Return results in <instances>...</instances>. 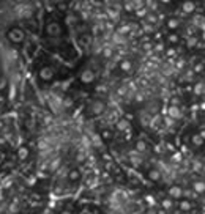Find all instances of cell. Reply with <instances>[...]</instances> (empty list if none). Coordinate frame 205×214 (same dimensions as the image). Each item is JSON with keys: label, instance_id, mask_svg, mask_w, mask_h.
Listing matches in <instances>:
<instances>
[{"label": "cell", "instance_id": "cell-1", "mask_svg": "<svg viewBox=\"0 0 205 214\" xmlns=\"http://www.w3.org/2000/svg\"><path fill=\"white\" fill-rule=\"evenodd\" d=\"M6 38H8V41L13 43V44H21L25 39V33H24V30H21V28H10L8 32H6Z\"/></svg>", "mask_w": 205, "mask_h": 214}, {"label": "cell", "instance_id": "cell-2", "mask_svg": "<svg viewBox=\"0 0 205 214\" xmlns=\"http://www.w3.org/2000/svg\"><path fill=\"white\" fill-rule=\"evenodd\" d=\"M62 33V27H60L59 22H49L46 25V35L51 36V38H55V36H60Z\"/></svg>", "mask_w": 205, "mask_h": 214}, {"label": "cell", "instance_id": "cell-3", "mask_svg": "<svg viewBox=\"0 0 205 214\" xmlns=\"http://www.w3.org/2000/svg\"><path fill=\"white\" fill-rule=\"evenodd\" d=\"M38 76H40V79H41V80H44V82H49V80L54 77V71H52L51 68H48V66H44V68L40 69Z\"/></svg>", "mask_w": 205, "mask_h": 214}, {"label": "cell", "instance_id": "cell-4", "mask_svg": "<svg viewBox=\"0 0 205 214\" xmlns=\"http://www.w3.org/2000/svg\"><path fill=\"white\" fill-rule=\"evenodd\" d=\"M104 107H106V104L101 101H93L92 104H90V112L93 113V115H99V113L104 112Z\"/></svg>", "mask_w": 205, "mask_h": 214}, {"label": "cell", "instance_id": "cell-5", "mask_svg": "<svg viewBox=\"0 0 205 214\" xmlns=\"http://www.w3.org/2000/svg\"><path fill=\"white\" fill-rule=\"evenodd\" d=\"M95 80V72L92 69H84L82 74H80V82L82 83H92Z\"/></svg>", "mask_w": 205, "mask_h": 214}, {"label": "cell", "instance_id": "cell-6", "mask_svg": "<svg viewBox=\"0 0 205 214\" xmlns=\"http://www.w3.org/2000/svg\"><path fill=\"white\" fill-rule=\"evenodd\" d=\"M169 195L172 197V198H180V197L183 195V189H181L180 186H172L169 189Z\"/></svg>", "mask_w": 205, "mask_h": 214}, {"label": "cell", "instance_id": "cell-7", "mask_svg": "<svg viewBox=\"0 0 205 214\" xmlns=\"http://www.w3.org/2000/svg\"><path fill=\"white\" fill-rule=\"evenodd\" d=\"M68 179H69V181H73V183H77L80 179V170H77V169L69 170V172H68Z\"/></svg>", "mask_w": 205, "mask_h": 214}, {"label": "cell", "instance_id": "cell-8", "mask_svg": "<svg viewBox=\"0 0 205 214\" xmlns=\"http://www.w3.org/2000/svg\"><path fill=\"white\" fill-rule=\"evenodd\" d=\"M27 156H29V150H27L25 146H19V150H18V158L21 159V160H24V159H27Z\"/></svg>", "mask_w": 205, "mask_h": 214}, {"label": "cell", "instance_id": "cell-9", "mask_svg": "<svg viewBox=\"0 0 205 214\" xmlns=\"http://www.w3.org/2000/svg\"><path fill=\"white\" fill-rule=\"evenodd\" d=\"M117 129H120V131H126V129H129V123L126 121V120H119L117 121Z\"/></svg>", "mask_w": 205, "mask_h": 214}, {"label": "cell", "instance_id": "cell-10", "mask_svg": "<svg viewBox=\"0 0 205 214\" xmlns=\"http://www.w3.org/2000/svg\"><path fill=\"white\" fill-rule=\"evenodd\" d=\"M148 178L152 179V181H159V179H161L159 170H150V172H148Z\"/></svg>", "mask_w": 205, "mask_h": 214}, {"label": "cell", "instance_id": "cell-11", "mask_svg": "<svg viewBox=\"0 0 205 214\" xmlns=\"http://www.w3.org/2000/svg\"><path fill=\"white\" fill-rule=\"evenodd\" d=\"M194 190H196L197 194L205 192V183H202V181H196V183H194Z\"/></svg>", "mask_w": 205, "mask_h": 214}, {"label": "cell", "instance_id": "cell-12", "mask_svg": "<svg viewBox=\"0 0 205 214\" xmlns=\"http://www.w3.org/2000/svg\"><path fill=\"white\" fill-rule=\"evenodd\" d=\"M202 143H204V137L200 135V134H194V135H193V145L200 146Z\"/></svg>", "mask_w": 205, "mask_h": 214}, {"label": "cell", "instance_id": "cell-13", "mask_svg": "<svg viewBox=\"0 0 205 214\" xmlns=\"http://www.w3.org/2000/svg\"><path fill=\"white\" fill-rule=\"evenodd\" d=\"M169 115L172 116V118H178V116H180V110H178V107L170 106V107H169Z\"/></svg>", "mask_w": 205, "mask_h": 214}, {"label": "cell", "instance_id": "cell-14", "mask_svg": "<svg viewBox=\"0 0 205 214\" xmlns=\"http://www.w3.org/2000/svg\"><path fill=\"white\" fill-rule=\"evenodd\" d=\"M92 140H93V145L98 146V148H101L103 146V140L99 135H96V134H92Z\"/></svg>", "mask_w": 205, "mask_h": 214}, {"label": "cell", "instance_id": "cell-15", "mask_svg": "<svg viewBox=\"0 0 205 214\" xmlns=\"http://www.w3.org/2000/svg\"><path fill=\"white\" fill-rule=\"evenodd\" d=\"M131 66H133V65H131L129 60H123V62L120 63V68H122L123 71H131Z\"/></svg>", "mask_w": 205, "mask_h": 214}, {"label": "cell", "instance_id": "cell-16", "mask_svg": "<svg viewBox=\"0 0 205 214\" xmlns=\"http://www.w3.org/2000/svg\"><path fill=\"white\" fill-rule=\"evenodd\" d=\"M191 208H193V206H191V203L186 202V200H183V202L180 203V209H181V211H189Z\"/></svg>", "mask_w": 205, "mask_h": 214}, {"label": "cell", "instance_id": "cell-17", "mask_svg": "<svg viewBox=\"0 0 205 214\" xmlns=\"http://www.w3.org/2000/svg\"><path fill=\"white\" fill-rule=\"evenodd\" d=\"M194 9V3L193 2H186L183 5V11H186V13H191Z\"/></svg>", "mask_w": 205, "mask_h": 214}, {"label": "cell", "instance_id": "cell-18", "mask_svg": "<svg viewBox=\"0 0 205 214\" xmlns=\"http://www.w3.org/2000/svg\"><path fill=\"white\" fill-rule=\"evenodd\" d=\"M137 150H139V151H145V150H147V143L142 142V140H139V142H137Z\"/></svg>", "mask_w": 205, "mask_h": 214}, {"label": "cell", "instance_id": "cell-19", "mask_svg": "<svg viewBox=\"0 0 205 214\" xmlns=\"http://www.w3.org/2000/svg\"><path fill=\"white\" fill-rule=\"evenodd\" d=\"M161 205H163V208H166V209L172 208V202H170V200H163V203H161Z\"/></svg>", "mask_w": 205, "mask_h": 214}, {"label": "cell", "instance_id": "cell-20", "mask_svg": "<svg viewBox=\"0 0 205 214\" xmlns=\"http://www.w3.org/2000/svg\"><path fill=\"white\" fill-rule=\"evenodd\" d=\"M169 27H170V28H177V27H178V21H177V19H170V21H169Z\"/></svg>", "mask_w": 205, "mask_h": 214}, {"label": "cell", "instance_id": "cell-21", "mask_svg": "<svg viewBox=\"0 0 205 214\" xmlns=\"http://www.w3.org/2000/svg\"><path fill=\"white\" fill-rule=\"evenodd\" d=\"M204 90V85L202 83H197L196 85V88H194V91H196V95H200V91Z\"/></svg>", "mask_w": 205, "mask_h": 214}, {"label": "cell", "instance_id": "cell-22", "mask_svg": "<svg viewBox=\"0 0 205 214\" xmlns=\"http://www.w3.org/2000/svg\"><path fill=\"white\" fill-rule=\"evenodd\" d=\"M110 55H112V51H110V49H104V57H106V58H109Z\"/></svg>", "mask_w": 205, "mask_h": 214}, {"label": "cell", "instance_id": "cell-23", "mask_svg": "<svg viewBox=\"0 0 205 214\" xmlns=\"http://www.w3.org/2000/svg\"><path fill=\"white\" fill-rule=\"evenodd\" d=\"M101 135L104 137V139H110V134H109V131H103V132H101Z\"/></svg>", "mask_w": 205, "mask_h": 214}, {"label": "cell", "instance_id": "cell-24", "mask_svg": "<svg viewBox=\"0 0 205 214\" xmlns=\"http://www.w3.org/2000/svg\"><path fill=\"white\" fill-rule=\"evenodd\" d=\"M174 160H178V162L181 160V154H180V153H177V154H174Z\"/></svg>", "mask_w": 205, "mask_h": 214}, {"label": "cell", "instance_id": "cell-25", "mask_svg": "<svg viewBox=\"0 0 205 214\" xmlns=\"http://www.w3.org/2000/svg\"><path fill=\"white\" fill-rule=\"evenodd\" d=\"M194 43H196V38H191L189 41H188V44H189V46H194Z\"/></svg>", "mask_w": 205, "mask_h": 214}, {"label": "cell", "instance_id": "cell-26", "mask_svg": "<svg viewBox=\"0 0 205 214\" xmlns=\"http://www.w3.org/2000/svg\"><path fill=\"white\" fill-rule=\"evenodd\" d=\"M202 69H204V66H200V65H197V66H196V71H197V72H200Z\"/></svg>", "mask_w": 205, "mask_h": 214}, {"label": "cell", "instance_id": "cell-27", "mask_svg": "<svg viewBox=\"0 0 205 214\" xmlns=\"http://www.w3.org/2000/svg\"><path fill=\"white\" fill-rule=\"evenodd\" d=\"M177 39H178V38H177L175 35H172V36H170V41H177Z\"/></svg>", "mask_w": 205, "mask_h": 214}, {"label": "cell", "instance_id": "cell-28", "mask_svg": "<svg viewBox=\"0 0 205 214\" xmlns=\"http://www.w3.org/2000/svg\"><path fill=\"white\" fill-rule=\"evenodd\" d=\"M147 202H148V203H152V205H153V198H152V197H147Z\"/></svg>", "mask_w": 205, "mask_h": 214}, {"label": "cell", "instance_id": "cell-29", "mask_svg": "<svg viewBox=\"0 0 205 214\" xmlns=\"http://www.w3.org/2000/svg\"><path fill=\"white\" fill-rule=\"evenodd\" d=\"M0 200H3V194L2 192H0Z\"/></svg>", "mask_w": 205, "mask_h": 214}, {"label": "cell", "instance_id": "cell-30", "mask_svg": "<svg viewBox=\"0 0 205 214\" xmlns=\"http://www.w3.org/2000/svg\"><path fill=\"white\" fill-rule=\"evenodd\" d=\"M163 2H164V3H169V2H170V0H163Z\"/></svg>", "mask_w": 205, "mask_h": 214}]
</instances>
